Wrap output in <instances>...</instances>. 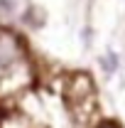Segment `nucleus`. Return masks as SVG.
Segmentation results:
<instances>
[{"mask_svg": "<svg viewBox=\"0 0 125 128\" xmlns=\"http://www.w3.org/2000/svg\"><path fill=\"white\" fill-rule=\"evenodd\" d=\"M103 128H113V126H103Z\"/></svg>", "mask_w": 125, "mask_h": 128, "instance_id": "1", "label": "nucleus"}]
</instances>
